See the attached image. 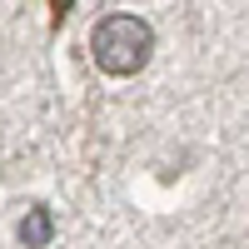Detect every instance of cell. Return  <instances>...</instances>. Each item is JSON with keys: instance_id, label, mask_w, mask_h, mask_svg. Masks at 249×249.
I'll return each instance as SVG.
<instances>
[{"instance_id": "3", "label": "cell", "mask_w": 249, "mask_h": 249, "mask_svg": "<svg viewBox=\"0 0 249 249\" xmlns=\"http://www.w3.org/2000/svg\"><path fill=\"white\" fill-rule=\"evenodd\" d=\"M70 10H75V0H50V25L60 30V25L70 20Z\"/></svg>"}, {"instance_id": "2", "label": "cell", "mask_w": 249, "mask_h": 249, "mask_svg": "<svg viewBox=\"0 0 249 249\" xmlns=\"http://www.w3.org/2000/svg\"><path fill=\"white\" fill-rule=\"evenodd\" d=\"M55 239V214L45 210V204H30L25 219H20V244L25 249H45Z\"/></svg>"}, {"instance_id": "1", "label": "cell", "mask_w": 249, "mask_h": 249, "mask_svg": "<svg viewBox=\"0 0 249 249\" xmlns=\"http://www.w3.org/2000/svg\"><path fill=\"white\" fill-rule=\"evenodd\" d=\"M90 55H95V65L105 75H140L144 65H150V55H155V30L144 25L140 15L115 10V15H105L95 25Z\"/></svg>"}]
</instances>
